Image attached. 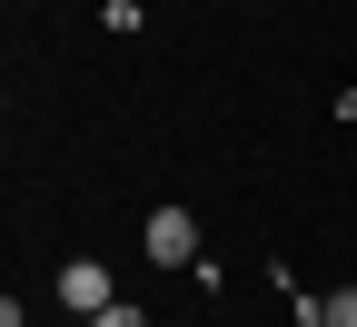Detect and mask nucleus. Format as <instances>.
I'll return each instance as SVG.
<instances>
[{
    "label": "nucleus",
    "mask_w": 357,
    "mask_h": 327,
    "mask_svg": "<svg viewBox=\"0 0 357 327\" xmlns=\"http://www.w3.org/2000/svg\"><path fill=\"white\" fill-rule=\"evenodd\" d=\"M50 298L89 327V317H100V307H119V277L100 268V258H60V277H50Z\"/></svg>",
    "instance_id": "f257e3e1"
},
{
    "label": "nucleus",
    "mask_w": 357,
    "mask_h": 327,
    "mask_svg": "<svg viewBox=\"0 0 357 327\" xmlns=\"http://www.w3.org/2000/svg\"><path fill=\"white\" fill-rule=\"evenodd\" d=\"M139 248H149L159 268H199V218H189V208H149Z\"/></svg>",
    "instance_id": "f03ea898"
},
{
    "label": "nucleus",
    "mask_w": 357,
    "mask_h": 327,
    "mask_svg": "<svg viewBox=\"0 0 357 327\" xmlns=\"http://www.w3.org/2000/svg\"><path fill=\"white\" fill-rule=\"evenodd\" d=\"M89 327H159V317H149V307H129V298H119V307H100V317H89Z\"/></svg>",
    "instance_id": "7ed1b4c3"
},
{
    "label": "nucleus",
    "mask_w": 357,
    "mask_h": 327,
    "mask_svg": "<svg viewBox=\"0 0 357 327\" xmlns=\"http://www.w3.org/2000/svg\"><path fill=\"white\" fill-rule=\"evenodd\" d=\"M328 327H357V288H337V298H328Z\"/></svg>",
    "instance_id": "20e7f679"
}]
</instances>
